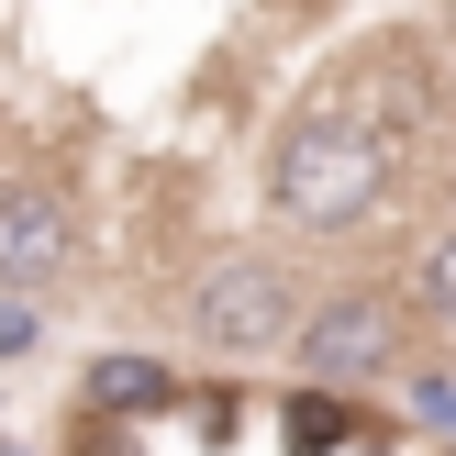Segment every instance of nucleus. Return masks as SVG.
Returning <instances> with one entry per match:
<instances>
[{
  "mask_svg": "<svg viewBox=\"0 0 456 456\" xmlns=\"http://www.w3.org/2000/svg\"><path fill=\"white\" fill-rule=\"evenodd\" d=\"M178 323L200 334L212 356H267V346H301V289H289L279 256H212L190 279V301H178Z\"/></svg>",
  "mask_w": 456,
  "mask_h": 456,
  "instance_id": "f03ea898",
  "label": "nucleus"
},
{
  "mask_svg": "<svg viewBox=\"0 0 456 456\" xmlns=\"http://www.w3.org/2000/svg\"><path fill=\"white\" fill-rule=\"evenodd\" d=\"M445 45H456V0H445Z\"/></svg>",
  "mask_w": 456,
  "mask_h": 456,
  "instance_id": "1a4fd4ad",
  "label": "nucleus"
},
{
  "mask_svg": "<svg viewBox=\"0 0 456 456\" xmlns=\"http://www.w3.org/2000/svg\"><path fill=\"white\" fill-rule=\"evenodd\" d=\"M78 412H101V423L178 412V368H156V356H89L78 368Z\"/></svg>",
  "mask_w": 456,
  "mask_h": 456,
  "instance_id": "39448f33",
  "label": "nucleus"
},
{
  "mask_svg": "<svg viewBox=\"0 0 456 456\" xmlns=\"http://www.w3.org/2000/svg\"><path fill=\"white\" fill-rule=\"evenodd\" d=\"M34 346H45V289H0V368H22Z\"/></svg>",
  "mask_w": 456,
  "mask_h": 456,
  "instance_id": "6e6552de",
  "label": "nucleus"
},
{
  "mask_svg": "<svg viewBox=\"0 0 456 456\" xmlns=\"http://www.w3.org/2000/svg\"><path fill=\"white\" fill-rule=\"evenodd\" d=\"M289 445H301V456L346 445V390H301V401H289Z\"/></svg>",
  "mask_w": 456,
  "mask_h": 456,
  "instance_id": "0eeeda50",
  "label": "nucleus"
},
{
  "mask_svg": "<svg viewBox=\"0 0 456 456\" xmlns=\"http://www.w3.org/2000/svg\"><path fill=\"white\" fill-rule=\"evenodd\" d=\"M301 379L312 390H379V379L401 368V312H390V289H334V301H312V323H301Z\"/></svg>",
  "mask_w": 456,
  "mask_h": 456,
  "instance_id": "7ed1b4c3",
  "label": "nucleus"
},
{
  "mask_svg": "<svg viewBox=\"0 0 456 456\" xmlns=\"http://www.w3.org/2000/svg\"><path fill=\"white\" fill-rule=\"evenodd\" d=\"M390 190V123L379 111H301L279 134V167H267V200L289 223H356Z\"/></svg>",
  "mask_w": 456,
  "mask_h": 456,
  "instance_id": "f257e3e1",
  "label": "nucleus"
},
{
  "mask_svg": "<svg viewBox=\"0 0 456 456\" xmlns=\"http://www.w3.org/2000/svg\"><path fill=\"white\" fill-rule=\"evenodd\" d=\"M67 256H78V212L45 178H12L0 190V289H45Z\"/></svg>",
  "mask_w": 456,
  "mask_h": 456,
  "instance_id": "20e7f679",
  "label": "nucleus"
},
{
  "mask_svg": "<svg viewBox=\"0 0 456 456\" xmlns=\"http://www.w3.org/2000/svg\"><path fill=\"white\" fill-rule=\"evenodd\" d=\"M412 323L456 334V234H435V245H423V267H412Z\"/></svg>",
  "mask_w": 456,
  "mask_h": 456,
  "instance_id": "423d86ee",
  "label": "nucleus"
}]
</instances>
